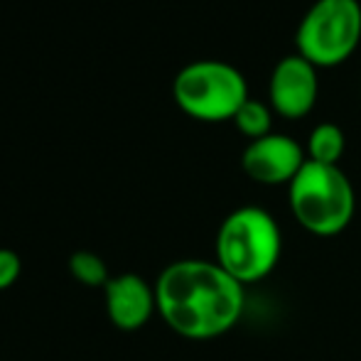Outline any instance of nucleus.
<instances>
[{"label": "nucleus", "mask_w": 361, "mask_h": 361, "mask_svg": "<svg viewBox=\"0 0 361 361\" xmlns=\"http://www.w3.org/2000/svg\"><path fill=\"white\" fill-rule=\"evenodd\" d=\"M233 126H236L238 133L246 135L248 143H251V140H258V138H263V135L271 133L273 114L266 104L248 99L246 104L238 109V114L233 116Z\"/></svg>", "instance_id": "nucleus-11"}, {"label": "nucleus", "mask_w": 361, "mask_h": 361, "mask_svg": "<svg viewBox=\"0 0 361 361\" xmlns=\"http://www.w3.org/2000/svg\"><path fill=\"white\" fill-rule=\"evenodd\" d=\"M307 162L305 147L290 135L268 133L251 140L241 152V170L258 185H290Z\"/></svg>", "instance_id": "nucleus-7"}, {"label": "nucleus", "mask_w": 361, "mask_h": 361, "mask_svg": "<svg viewBox=\"0 0 361 361\" xmlns=\"http://www.w3.org/2000/svg\"><path fill=\"white\" fill-rule=\"evenodd\" d=\"M104 305L111 324L121 332H135L145 327L157 312L155 286L138 273L111 276L104 288Z\"/></svg>", "instance_id": "nucleus-8"}, {"label": "nucleus", "mask_w": 361, "mask_h": 361, "mask_svg": "<svg viewBox=\"0 0 361 361\" xmlns=\"http://www.w3.org/2000/svg\"><path fill=\"white\" fill-rule=\"evenodd\" d=\"M67 268L72 273V278L84 288H106V283L111 281V271L106 266V261L94 251H74L67 261Z\"/></svg>", "instance_id": "nucleus-10"}, {"label": "nucleus", "mask_w": 361, "mask_h": 361, "mask_svg": "<svg viewBox=\"0 0 361 361\" xmlns=\"http://www.w3.org/2000/svg\"><path fill=\"white\" fill-rule=\"evenodd\" d=\"M268 96H271V109L278 116L288 121L305 118L319 99L317 67L300 54L283 57L271 72Z\"/></svg>", "instance_id": "nucleus-6"}, {"label": "nucleus", "mask_w": 361, "mask_h": 361, "mask_svg": "<svg viewBox=\"0 0 361 361\" xmlns=\"http://www.w3.org/2000/svg\"><path fill=\"white\" fill-rule=\"evenodd\" d=\"M281 253V226L261 207H238L216 231L214 261L243 288L271 276Z\"/></svg>", "instance_id": "nucleus-2"}, {"label": "nucleus", "mask_w": 361, "mask_h": 361, "mask_svg": "<svg viewBox=\"0 0 361 361\" xmlns=\"http://www.w3.org/2000/svg\"><path fill=\"white\" fill-rule=\"evenodd\" d=\"M172 99L182 114L202 123L233 121L248 96V81L236 67L219 59H200L177 72Z\"/></svg>", "instance_id": "nucleus-4"}, {"label": "nucleus", "mask_w": 361, "mask_h": 361, "mask_svg": "<svg viewBox=\"0 0 361 361\" xmlns=\"http://www.w3.org/2000/svg\"><path fill=\"white\" fill-rule=\"evenodd\" d=\"M344 147H347V138H344V130L337 123H317L312 128L305 145L307 152V160L319 162V165H339L344 155Z\"/></svg>", "instance_id": "nucleus-9"}, {"label": "nucleus", "mask_w": 361, "mask_h": 361, "mask_svg": "<svg viewBox=\"0 0 361 361\" xmlns=\"http://www.w3.org/2000/svg\"><path fill=\"white\" fill-rule=\"evenodd\" d=\"M20 273H23V261H20L18 251L0 248V293L13 288L20 281Z\"/></svg>", "instance_id": "nucleus-12"}, {"label": "nucleus", "mask_w": 361, "mask_h": 361, "mask_svg": "<svg viewBox=\"0 0 361 361\" xmlns=\"http://www.w3.org/2000/svg\"><path fill=\"white\" fill-rule=\"evenodd\" d=\"M288 204L305 231L314 236H337L352 224L357 197L339 165L307 160L288 185Z\"/></svg>", "instance_id": "nucleus-3"}, {"label": "nucleus", "mask_w": 361, "mask_h": 361, "mask_svg": "<svg viewBox=\"0 0 361 361\" xmlns=\"http://www.w3.org/2000/svg\"><path fill=\"white\" fill-rule=\"evenodd\" d=\"M157 314L175 334L207 342L236 327L246 293L216 261L185 258L165 266L157 276Z\"/></svg>", "instance_id": "nucleus-1"}, {"label": "nucleus", "mask_w": 361, "mask_h": 361, "mask_svg": "<svg viewBox=\"0 0 361 361\" xmlns=\"http://www.w3.org/2000/svg\"><path fill=\"white\" fill-rule=\"evenodd\" d=\"M361 42L359 0H317L295 32L298 54L317 69L344 64Z\"/></svg>", "instance_id": "nucleus-5"}]
</instances>
